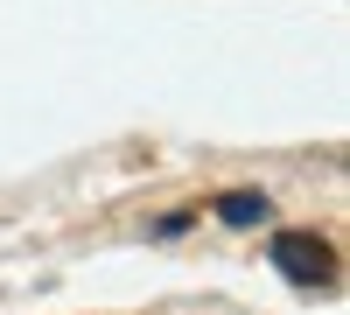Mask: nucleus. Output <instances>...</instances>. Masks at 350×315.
Instances as JSON below:
<instances>
[{"mask_svg":"<svg viewBox=\"0 0 350 315\" xmlns=\"http://www.w3.org/2000/svg\"><path fill=\"white\" fill-rule=\"evenodd\" d=\"M273 266L295 280V288H329V280H336V252L315 232H280L273 238Z\"/></svg>","mask_w":350,"mask_h":315,"instance_id":"obj_1","label":"nucleus"},{"mask_svg":"<svg viewBox=\"0 0 350 315\" xmlns=\"http://www.w3.org/2000/svg\"><path fill=\"white\" fill-rule=\"evenodd\" d=\"M217 217H224V224H259V217H267V196L231 189V196H217Z\"/></svg>","mask_w":350,"mask_h":315,"instance_id":"obj_2","label":"nucleus"}]
</instances>
